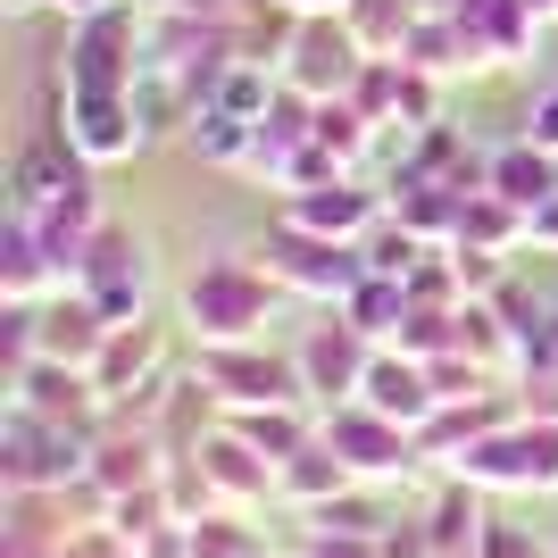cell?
<instances>
[{
	"label": "cell",
	"mask_w": 558,
	"mask_h": 558,
	"mask_svg": "<svg viewBox=\"0 0 558 558\" xmlns=\"http://www.w3.org/2000/svg\"><path fill=\"white\" fill-rule=\"evenodd\" d=\"M75 142H84V159H134L142 125L117 93H75Z\"/></svg>",
	"instance_id": "3957f363"
},
{
	"label": "cell",
	"mask_w": 558,
	"mask_h": 558,
	"mask_svg": "<svg viewBox=\"0 0 558 558\" xmlns=\"http://www.w3.org/2000/svg\"><path fill=\"white\" fill-rule=\"evenodd\" d=\"M333 434H342V450H359L350 466H392V459H400V425L375 417V409H367V417H342Z\"/></svg>",
	"instance_id": "8992f818"
},
{
	"label": "cell",
	"mask_w": 558,
	"mask_h": 558,
	"mask_svg": "<svg viewBox=\"0 0 558 558\" xmlns=\"http://www.w3.org/2000/svg\"><path fill=\"white\" fill-rule=\"evenodd\" d=\"M492 184H500V201H517V209H542V201H558V184H550V150H509V159L492 167Z\"/></svg>",
	"instance_id": "5b68a950"
},
{
	"label": "cell",
	"mask_w": 558,
	"mask_h": 558,
	"mask_svg": "<svg viewBox=\"0 0 558 558\" xmlns=\"http://www.w3.org/2000/svg\"><path fill=\"white\" fill-rule=\"evenodd\" d=\"M301 217L308 233H350V226H367V201H359V192H333V201H301Z\"/></svg>",
	"instance_id": "ba28073f"
},
{
	"label": "cell",
	"mask_w": 558,
	"mask_h": 558,
	"mask_svg": "<svg viewBox=\"0 0 558 558\" xmlns=\"http://www.w3.org/2000/svg\"><path fill=\"white\" fill-rule=\"evenodd\" d=\"M550 9H558V0H525V17H550Z\"/></svg>",
	"instance_id": "7c38bea8"
},
{
	"label": "cell",
	"mask_w": 558,
	"mask_h": 558,
	"mask_svg": "<svg viewBox=\"0 0 558 558\" xmlns=\"http://www.w3.org/2000/svg\"><path fill=\"white\" fill-rule=\"evenodd\" d=\"M184 308H192V326H201V333H217V342H242V333L267 317V283H258L251 267H209V276H192Z\"/></svg>",
	"instance_id": "6da1fadb"
},
{
	"label": "cell",
	"mask_w": 558,
	"mask_h": 558,
	"mask_svg": "<svg viewBox=\"0 0 558 558\" xmlns=\"http://www.w3.org/2000/svg\"><path fill=\"white\" fill-rule=\"evenodd\" d=\"M466 475H484V484H558V425L550 434H509V442L466 450Z\"/></svg>",
	"instance_id": "7a4b0ae2"
},
{
	"label": "cell",
	"mask_w": 558,
	"mask_h": 558,
	"mask_svg": "<svg viewBox=\"0 0 558 558\" xmlns=\"http://www.w3.org/2000/svg\"><path fill=\"white\" fill-rule=\"evenodd\" d=\"M534 150H558V84L534 100Z\"/></svg>",
	"instance_id": "30bf717a"
},
{
	"label": "cell",
	"mask_w": 558,
	"mask_h": 558,
	"mask_svg": "<svg viewBox=\"0 0 558 558\" xmlns=\"http://www.w3.org/2000/svg\"><path fill=\"white\" fill-rule=\"evenodd\" d=\"M292 9H317V17H326V9H350V0H292Z\"/></svg>",
	"instance_id": "8fae6325"
},
{
	"label": "cell",
	"mask_w": 558,
	"mask_h": 558,
	"mask_svg": "<svg viewBox=\"0 0 558 558\" xmlns=\"http://www.w3.org/2000/svg\"><path fill=\"white\" fill-rule=\"evenodd\" d=\"M59 9H84V17H93V9H100V0H59Z\"/></svg>",
	"instance_id": "4fadbf2b"
},
{
	"label": "cell",
	"mask_w": 558,
	"mask_h": 558,
	"mask_svg": "<svg viewBox=\"0 0 558 558\" xmlns=\"http://www.w3.org/2000/svg\"><path fill=\"white\" fill-rule=\"evenodd\" d=\"M308 384H326V392H350V384H367V367H359L350 333H317V342H308Z\"/></svg>",
	"instance_id": "52a82bcc"
},
{
	"label": "cell",
	"mask_w": 558,
	"mask_h": 558,
	"mask_svg": "<svg viewBox=\"0 0 558 558\" xmlns=\"http://www.w3.org/2000/svg\"><path fill=\"white\" fill-rule=\"evenodd\" d=\"M359 392H367V409L375 417H409L417 425L425 409H434V392H425V367H392V359H367V384H359Z\"/></svg>",
	"instance_id": "277c9868"
},
{
	"label": "cell",
	"mask_w": 558,
	"mask_h": 558,
	"mask_svg": "<svg viewBox=\"0 0 558 558\" xmlns=\"http://www.w3.org/2000/svg\"><path fill=\"white\" fill-rule=\"evenodd\" d=\"M258 100H267V75H258V68H233L226 93H217V109H226V117H251Z\"/></svg>",
	"instance_id": "9c48e42d"
}]
</instances>
